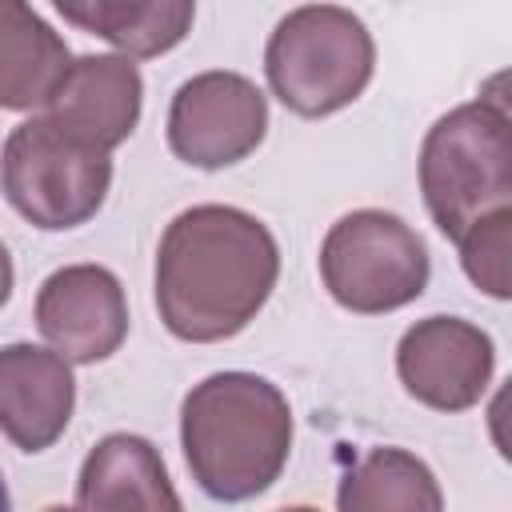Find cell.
<instances>
[{
    "instance_id": "obj_13",
    "label": "cell",
    "mask_w": 512,
    "mask_h": 512,
    "mask_svg": "<svg viewBox=\"0 0 512 512\" xmlns=\"http://www.w3.org/2000/svg\"><path fill=\"white\" fill-rule=\"evenodd\" d=\"M68 68L72 52L64 36L36 8L20 0H0V108H44Z\"/></svg>"
},
{
    "instance_id": "obj_1",
    "label": "cell",
    "mask_w": 512,
    "mask_h": 512,
    "mask_svg": "<svg viewBox=\"0 0 512 512\" xmlns=\"http://www.w3.org/2000/svg\"><path fill=\"white\" fill-rule=\"evenodd\" d=\"M280 276L276 236L244 208L196 204L156 248V312L176 340L216 344L244 332Z\"/></svg>"
},
{
    "instance_id": "obj_4",
    "label": "cell",
    "mask_w": 512,
    "mask_h": 512,
    "mask_svg": "<svg viewBox=\"0 0 512 512\" xmlns=\"http://www.w3.org/2000/svg\"><path fill=\"white\" fill-rule=\"evenodd\" d=\"M372 68V32L340 4L292 8L264 48V72L276 100L308 120L348 108L368 88Z\"/></svg>"
},
{
    "instance_id": "obj_11",
    "label": "cell",
    "mask_w": 512,
    "mask_h": 512,
    "mask_svg": "<svg viewBox=\"0 0 512 512\" xmlns=\"http://www.w3.org/2000/svg\"><path fill=\"white\" fill-rule=\"evenodd\" d=\"M72 404L76 380L64 356L36 344L0 348V432L16 448H52L72 420Z\"/></svg>"
},
{
    "instance_id": "obj_15",
    "label": "cell",
    "mask_w": 512,
    "mask_h": 512,
    "mask_svg": "<svg viewBox=\"0 0 512 512\" xmlns=\"http://www.w3.org/2000/svg\"><path fill=\"white\" fill-rule=\"evenodd\" d=\"M336 512H444V492L420 456L372 448L340 480Z\"/></svg>"
},
{
    "instance_id": "obj_18",
    "label": "cell",
    "mask_w": 512,
    "mask_h": 512,
    "mask_svg": "<svg viewBox=\"0 0 512 512\" xmlns=\"http://www.w3.org/2000/svg\"><path fill=\"white\" fill-rule=\"evenodd\" d=\"M0 512H12V500H8V484H4V472H0Z\"/></svg>"
},
{
    "instance_id": "obj_20",
    "label": "cell",
    "mask_w": 512,
    "mask_h": 512,
    "mask_svg": "<svg viewBox=\"0 0 512 512\" xmlns=\"http://www.w3.org/2000/svg\"><path fill=\"white\" fill-rule=\"evenodd\" d=\"M44 512H76V508H60V504H56V508H44Z\"/></svg>"
},
{
    "instance_id": "obj_16",
    "label": "cell",
    "mask_w": 512,
    "mask_h": 512,
    "mask_svg": "<svg viewBox=\"0 0 512 512\" xmlns=\"http://www.w3.org/2000/svg\"><path fill=\"white\" fill-rule=\"evenodd\" d=\"M508 236H512V208L492 212L476 220L456 244H460V264L468 280L488 292L492 300H508Z\"/></svg>"
},
{
    "instance_id": "obj_10",
    "label": "cell",
    "mask_w": 512,
    "mask_h": 512,
    "mask_svg": "<svg viewBox=\"0 0 512 512\" xmlns=\"http://www.w3.org/2000/svg\"><path fill=\"white\" fill-rule=\"evenodd\" d=\"M144 80L128 56H80L68 76L44 104L48 120H56L76 140L112 152L124 144L140 120Z\"/></svg>"
},
{
    "instance_id": "obj_9",
    "label": "cell",
    "mask_w": 512,
    "mask_h": 512,
    "mask_svg": "<svg viewBox=\"0 0 512 512\" xmlns=\"http://www.w3.org/2000/svg\"><path fill=\"white\" fill-rule=\"evenodd\" d=\"M36 328L68 364L108 360L128 336V300L100 264H68L36 292Z\"/></svg>"
},
{
    "instance_id": "obj_6",
    "label": "cell",
    "mask_w": 512,
    "mask_h": 512,
    "mask_svg": "<svg viewBox=\"0 0 512 512\" xmlns=\"http://www.w3.org/2000/svg\"><path fill=\"white\" fill-rule=\"evenodd\" d=\"M428 248L416 228L380 208L340 216L320 244V276L348 312L376 316L412 304L428 288Z\"/></svg>"
},
{
    "instance_id": "obj_5",
    "label": "cell",
    "mask_w": 512,
    "mask_h": 512,
    "mask_svg": "<svg viewBox=\"0 0 512 512\" xmlns=\"http://www.w3.org/2000/svg\"><path fill=\"white\" fill-rule=\"evenodd\" d=\"M112 184V156L76 140L48 116L16 124L0 152V192L44 232L88 224Z\"/></svg>"
},
{
    "instance_id": "obj_3",
    "label": "cell",
    "mask_w": 512,
    "mask_h": 512,
    "mask_svg": "<svg viewBox=\"0 0 512 512\" xmlns=\"http://www.w3.org/2000/svg\"><path fill=\"white\" fill-rule=\"evenodd\" d=\"M420 192L448 240L512 208V140L500 96L460 104L428 128L420 148Z\"/></svg>"
},
{
    "instance_id": "obj_14",
    "label": "cell",
    "mask_w": 512,
    "mask_h": 512,
    "mask_svg": "<svg viewBox=\"0 0 512 512\" xmlns=\"http://www.w3.org/2000/svg\"><path fill=\"white\" fill-rule=\"evenodd\" d=\"M56 12L68 24L108 40L124 56H160L176 48L196 16L188 0H88L56 4Z\"/></svg>"
},
{
    "instance_id": "obj_2",
    "label": "cell",
    "mask_w": 512,
    "mask_h": 512,
    "mask_svg": "<svg viewBox=\"0 0 512 512\" xmlns=\"http://www.w3.org/2000/svg\"><path fill=\"white\" fill-rule=\"evenodd\" d=\"M180 444L192 480L212 500H252L288 464L292 408L264 376L216 372L184 396Z\"/></svg>"
},
{
    "instance_id": "obj_12",
    "label": "cell",
    "mask_w": 512,
    "mask_h": 512,
    "mask_svg": "<svg viewBox=\"0 0 512 512\" xmlns=\"http://www.w3.org/2000/svg\"><path fill=\"white\" fill-rule=\"evenodd\" d=\"M80 512H184L164 456L132 432L104 436L80 464Z\"/></svg>"
},
{
    "instance_id": "obj_7",
    "label": "cell",
    "mask_w": 512,
    "mask_h": 512,
    "mask_svg": "<svg viewBox=\"0 0 512 512\" xmlns=\"http://www.w3.org/2000/svg\"><path fill=\"white\" fill-rule=\"evenodd\" d=\"M268 100L240 72H200L184 80L168 108V148L192 168H228L260 148Z\"/></svg>"
},
{
    "instance_id": "obj_8",
    "label": "cell",
    "mask_w": 512,
    "mask_h": 512,
    "mask_svg": "<svg viewBox=\"0 0 512 512\" xmlns=\"http://www.w3.org/2000/svg\"><path fill=\"white\" fill-rule=\"evenodd\" d=\"M496 368L492 336L460 316H428L400 336L396 372L412 400L436 412L472 408Z\"/></svg>"
},
{
    "instance_id": "obj_19",
    "label": "cell",
    "mask_w": 512,
    "mask_h": 512,
    "mask_svg": "<svg viewBox=\"0 0 512 512\" xmlns=\"http://www.w3.org/2000/svg\"><path fill=\"white\" fill-rule=\"evenodd\" d=\"M280 512H316V508H304V504H300V508H280Z\"/></svg>"
},
{
    "instance_id": "obj_17",
    "label": "cell",
    "mask_w": 512,
    "mask_h": 512,
    "mask_svg": "<svg viewBox=\"0 0 512 512\" xmlns=\"http://www.w3.org/2000/svg\"><path fill=\"white\" fill-rule=\"evenodd\" d=\"M12 296V260H8V248L0 244V308L8 304Z\"/></svg>"
}]
</instances>
